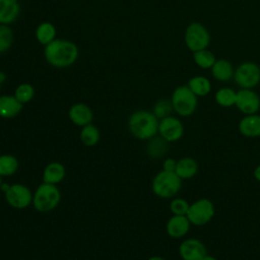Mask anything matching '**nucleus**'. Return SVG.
Instances as JSON below:
<instances>
[{"instance_id":"f257e3e1","label":"nucleus","mask_w":260,"mask_h":260,"mask_svg":"<svg viewBox=\"0 0 260 260\" xmlns=\"http://www.w3.org/2000/svg\"><path fill=\"white\" fill-rule=\"evenodd\" d=\"M78 55L77 45L65 39L56 38L44 48V57L47 63L59 69L72 66L77 61Z\"/></svg>"},{"instance_id":"f03ea898","label":"nucleus","mask_w":260,"mask_h":260,"mask_svg":"<svg viewBox=\"0 0 260 260\" xmlns=\"http://www.w3.org/2000/svg\"><path fill=\"white\" fill-rule=\"evenodd\" d=\"M158 122L152 111L137 110L128 119V129L135 138L149 140L158 133Z\"/></svg>"},{"instance_id":"7ed1b4c3","label":"nucleus","mask_w":260,"mask_h":260,"mask_svg":"<svg viewBox=\"0 0 260 260\" xmlns=\"http://www.w3.org/2000/svg\"><path fill=\"white\" fill-rule=\"evenodd\" d=\"M183 180L175 173L159 171L155 174L151 182L153 194L162 199L174 198L182 188Z\"/></svg>"},{"instance_id":"20e7f679","label":"nucleus","mask_w":260,"mask_h":260,"mask_svg":"<svg viewBox=\"0 0 260 260\" xmlns=\"http://www.w3.org/2000/svg\"><path fill=\"white\" fill-rule=\"evenodd\" d=\"M171 102L174 112L179 117L192 116L198 107V96L195 95L188 85L177 86L171 95Z\"/></svg>"},{"instance_id":"39448f33","label":"nucleus","mask_w":260,"mask_h":260,"mask_svg":"<svg viewBox=\"0 0 260 260\" xmlns=\"http://www.w3.org/2000/svg\"><path fill=\"white\" fill-rule=\"evenodd\" d=\"M61 200V192L57 185L43 182L32 194V205L40 212H49L55 209Z\"/></svg>"},{"instance_id":"423d86ee","label":"nucleus","mask_w":260,"mask_h":260,"mask_svg":"<svg viewBox=\"0 0 260 260\" xmlns=\"http://www.w3.org/2000/svg\"><path fill=\"white\" fill-rule=\"evenodd\" d=\"M184 42L191 52L207 49L210 44V34L207 27L198 21L189 23L185 29Z\"/></svg>"},{"instance_id":"0eeeda50","label":"nucleus","mask_w":260,"mask_h":260,"mask_svg":"<svg viewBox=\"0 0 260 260\" xmlns=\"http://www.w3.org/2000/svg\"><path fill=\"white\" fill-rule=\"evenodd\" d=\"M215 214L213 202L208 198H199L190 203L186 216L192 225L203 226L207 224Z\"/></svg>"},{"instance_id":"6e6552de","label":"nucleus","mask_w":260,"mask_h":260,"mask_svg":"<svg viewBox=\"0 0 260 260\" xmlns=\"http://www.w3.org/2000/svg\"><path fill=\"white\" fill-rule=\"evenodd\" d=\"M233 79L240 88L254 89L260 83V66L252 61L242 62L235 68Z\"/></svg>"},{"instance_id":"1a4fd4ad","label":"nucleus","mask_w":260,"mask_h":260,"mask_svg":"<svg viewBox=\"0 0 260 260\" xmlns=\"http://www.w3.org/2000/svg\"><path fill=\"white\" fill-rule=\"evenodd\" d=\"M32 194L28 187L20 183L8 185L4 190L6 202L15 209L28 207V205L32 203Z\"/></svg>"},{"instance_id":"9d476101","label":"nucleus","mask_w":260,"mask_h":260,"mask_svg":"<svg viewBox=\"0 0 260 260\" xmlns=\"http://www.w3.org/2000/svg\"><path fill=\"white\" fill-rule=\"evenodd\" d=\"M185 132L184 124L178 117L173 115L160 119L158 122V133L169 143L180 140Z\"/></svg>"},{"instance_id":"9b49d317","label":"nucleus","mask_w":260,"mask_h":260,"mask_svg":"<svg viewBox=\"0 0 260 260\" xmlns=\"http://www.w3.org/2000/svg\"><path fill=\"white\" fill-rule=\"evenodd\" d=\"M235 107L244 116L257 114L260 110V95L252 88H240L237 90Z\"/></svg>"},{"instance_id":"f8f14e48","label":"nucleus","mask_w":260,"mask_h":260,"mask_svg":"<svg viewBox=\"0 0 260 260\" xmlns=\"http://www.w3.org/2000/svg\"><path fill=\"white\" fill-rule=\"evenodd\" d=\"M182 260H202L207 255L205 244L197 238H187L183 240L178 249Z\"/></svg>"},{"instance_id":"ddd939ff","label":"nucleus","mask_w":260,"mask_h":260,"mask_svg":"<svg viewBox=\"0 0 260 260\" xmlns=\"http://www.w3.org/2000/svg\"><path fill=\"white\" fill-rule=\"evenodd\" d=\"M191 222L186 215H172L166 223V232L173 239L184 238L190 231Z\"/></svg>"},{"instance_id":"4468645a","label":"nucleus","mask_w":260,"mask_h":260,"mask_svg":"<svg viewBox=\"0 0 260 260\" xmlns=\"http://www.w3.org/2000/svg\"><path fill=\"white\" fill-rule=\"evenodd\" d=\"M68 117L74 125L83 127L92 122L93 113L87 105L83 103H76L70 107Z\"/></svg>"},{"instance_id":"2eb2a0df","label":"nucleus","mask_w":260,"mask_h":260,"mask_svg":"<svg viewBox=\"0 0 260 260\" xmlns=\"http://www.w3.org/2000/svg\"><path fill=\"white\" fill-rule=\"evenodd\" d=\"M238 130L241 135L247 138L260 137V115H245L238 124Z\"/></svg>"},{"instance_id":"dca6fc26","label":"nucleus","mask_w":260,"mask_h":260,"mask_svg":"<svg viewBox=\"0 0 260 260\" xmlns=\"http://www.w3.org/2000/svg\"><path fill=\"white\" fill-rule=\"evenodd\" d=\"M20 14L18 0H0V24L13 23Z\"/></svg>"},{"instance_id":"f3484780","label":"nucleus","mask_w":260,"mask_h":260,"mask_svg":"<svg viewBox=\"0 0 260 260\" xmlns=\"http://www.w3.org/2000/svg\"><path fill=\"white\" fill-rule=\"evenodd\" d=\"M199 171V165L197 160L192 156H183L177 159V166L175 173L182 180H190L194 178Z\"/></svg>"},{"instance_id":"a211bd4d","label":"nucleus","mask_w":260,"mask_h":260,"mask_svg":"<svg viewBox=\"0 0 260 260\" xmlns=\"http://www.w3.org/2000/svg\"><path fill=\"white\" fill-rule=\"evenodd\" d=\"M20 104L12 94L0 95V118L11 119L16 117L22 110Z\"/></svg>"},{"instance_id":"6ab92c4d","label":"nucleus","mask_w":260,"mask_h":260,"mask_svg":"<svg viewBox=\"0 0 260 260\" xmlns=\"http://www.w3.org/2000/svg\"><path fill=\"white\" fill-rule=\"evenodd\" d=\"M210 71L215 80L219 82H228L234 78L235 68L231 61L226 59H216Z\"/></svg>"},{"instance_id":"aec40b11","label":"nucleus","mask_w":260,"mask_h":260,"mask_svg":"<svg viewBox=\"0 0 260 260\" xmlns=\"http://www.w3.org/2000/svg\"><path fill=\"white\" fill-rule=\"evenodd\" d=\"M65 167L61 162L52 161L48 164L43 171V182L57 185L65 178Z\"/></svg>"},{"instance_id":"412c9836","label":"nucleus","mask_w":260,"mask_h":260,"mask_svg":"<svg viewBox=\"0 0 260 260\" xmlns=\"http://www.w3.org/2000/svg\"><path fill=\"white\" fill-rule=\"evenodd\" d=\"M188 87L198 98L206 96L211 92L212 84L209 78L203 75H195L191 77L187 82Z\"/></svg>"},{"instance_id":"4be33fe9","label":"nucleus","mask_w":260,"mask_h":260,"mask_svg":"<svg viewBox=\"0 0 260 260\" xmlns=\"http://www.w3.org/2000/svg\"><path fill=\"white\" fill-rule=\"evenodd\" d=\"M56 35H57V30L55 25L49 21L41 22L37 26L35 31L37 41L44 47L50 44L51 42H53L56 39Z\"/></svg>"},{"instance_id":"5701e85b","label":"nucleus","mask_w":260,"mask_h":260,"mask_svg":"<svg viewBox=\"0 0 260 260\" xmlns=\"http://www.w3.org/2000/svg\"><path fill=\"white\" fill-rule=\"evenodd\" d=\"M236 99H237V91L232 87H228V86L218 88L214 93V101L221 108L235 107Z\"/></svg>"},{"instance_id":"b1692460","label":"nucleus","mask_w":260,"mask_h":260,"mask_svg":"<svg viewBox=\"0 0 260 260\" xmlns=\"http://www.w3.org/2000/svg\"><path fill=\"white\" fill-rule=\"evenodd\" d=\"M169 148V142L160 136H154L149 139L147 144V153L151 158L157 159L165 156Z\"/></svg>"},{"instance_id":"393cba45","label":"nucleus","mask_w":260,"mask_h":260,"mask_svg":"<svg viewBox=\"0 0 260 260\" xmlns=\"http://www.w3.org/2000/svg\"><path fill=\"white\" fill-rule=\"evenodd\" d=\"M19 168V161L12 154L0 155V176L9 177L14 175Z\"/></svg>"},{"instance_id":"a878e982","label":"nucleus","mask_w":260,"mask_h":260,"mask_svg":"<svg viewBox=\"0 0 260 260\" xmlns=\"http://www.w3.org/2000/svg\"><path fill=\"white\" fill-rule=\"evenodd\" d=\"M100 130L92 123L81 127L80 140L85 146H94L100 141Z\"/></svg>"},{"instance_id":"bb28decb","label":"nucleus","mask_w":260,"mask_h":260,"mask_svg":"<svg viewBox=\"0 0 260 260\" xmlns=\"http://www.w3.org/2000/svg\"><path fill=\"white\" fill-rule=\"evenodd\" d=\"M193 60L195 64L201 69H211L216 61L215 55L208 49H203L193 53Z\"/></svg>"},{"instance_id":"cd10ccee","label":"nucleus","mask_w":260,"mask_h":260,"mask_svg":"<svg viewBox=\"0 0 260 260\" xmlns=\"http://www.w3.org/2000/svg\"><path fill=\"white\" fill-rule=\"evenodd\" d=\"M13 95L16 98V100L20 104L24 105V104L29 103L34 99V96H35V88L29 83H26V82L20 83V84H18L16 86Z\"/></svg>"},{"instance_id":"c85d7f7f","label":"nucleus","mask_w":260,"mask_h":260,"mask_svg":"<svg viewBox=\"0 0 260 260\" xmlns=\"http://www.w3.org/2000/svg\"><path fill=\"white\" fill-rule=\"evenodd\" d=\"M173 112H174L173 105H172L171 100H169V99H159L153 105L152 113L155 115V117L158 120L164 119L168 116H171Z\"/></svg>"},{"instance_id":"c756f323","label":"nucleus","mask_w":260,"mask_h":260,"mask_svg":"<svg viewBox=\"0 0 260 260\" xmlns=\"http://www.w3.org/2000/svg\"><path fill=\"white\" fill-rule=\"evenodd\" d=\"M13 44V31L9 25L0 24V54L7 52Z\"/></svg>"},{"instance_id":"7c9ffc66","label":"nucleus","mask_w":260,"mask_h":260,"mask_svg":"<svg viewBox=\"0 0 260 260\" xmlns=\"http://www.w3.org/2000/svg\"><path fill=\"white\" fill-rule=\"evenodd\" d=\"M190 203L182 197H174L170 202V211L174 215H186Z\"/></svg>"},{"instance_id":"2f4dec72","label":"nucleus","mask_w":260,"mask_h":260,"mask_svg":"<svg viewBox=\"0 0 260 260\" xmlns=\"http://www.w3.org/2000/svg\"><path fill=\"white\" fill-rule=\"evenodd\" d=\"M176 166H177V159H175L174 157H167L162 161L161 170L168 171V172H175Z\"/></svg>"},{"instance_id":"473e14b6","label":"nucleus","mask_w":260,"mask_h":260,"mask_svg":"<svg viewBox=\"0 0 260 260\" xmlns=\"http://www.w3.org/2000/svg\"><path fill=\"white\" fill-rule=\"evenodd\" d=\"M253 177H254V179H255L257 182L260 183V165H258V166L255 167V169H254V171H253Z\"/></svg>"},{"instance_id":"72a5a7b5","label":"nucleus","mask_w":260,"mask_h":260,"mask_svg":"<svg viewBox=\"0 0 260 260\" xmlns=\"http://www.w3.org/2000/svg\"><path fill=\"white\" fill-rule=\"evenodd\" d=\"M6 79H7V75H6V73H5V72H3V71H0V84L4 83V82L6 81Z\"/></svg>"},{"instance_id":"f704fd0d","label":"nucleus","mask_w":260,"mask_h":260,"mask_svg":"<svg viewBox=\"0 0 260 260\" xmlns=\"http://www.w3.org/2000/svg\"><path fill=\"white\" fill-rule=\"evenodd\" d=\"M146 260H166L165 258H162L161 256H151V257H149L148 259H146Z\"/></svg>"},{"instance_id":"c9c22d12","label":"nucleus","mask_w":260,"mask_h":260,"mask_svg":"<svg viewBox=\"0 0 260 260\" xmlns=\"http://www.w3.org/2000/svg\"><path fill=\"white\" fill-rule=\"evenodd\" d=\"M202 260H217V259H216L214 256H212V255H208V254H207V255H206Z\"/></svg>"},{"instance_id":"e433bc0d","label":"nucleus","mask_w":260,"mask_h":260,"mask_svg":"<svg viewBox=\"0 0 260 260\" xmlns=\"http://www.w3.org/2000/svg\"><path fill=\"white\" fill-rule=\"evenodd\" d=\"M1 176H0V189H1V186H2V180H1Z\"/></svg>"},{"instance_id":"4c0bfd02","label":"nucleus","mask_w":260,"mask_h":260,"mask_svg":"<svg viewBox=\"0 0 260 260\" xmlns=\"http://www.w3.org/2000/svg\"><path fill=\"white\" fill-rule=\"evenodd\" d=\"M0 89H1V84H0Z\"/></svg>"},{"instance_id":"58836bf2","label":"nucleus","mask_w":260,"mask_h":260,"mask_svg":"<svg viewBox=\"0 0 260 260\" xmlns=\"http://www.w3.org/2000/svg\"><path fill=\"white\" fill-rule=\"evenodd\" d=\"M18 1H19V0H18Z\"/></svg>"}]
</instances>
